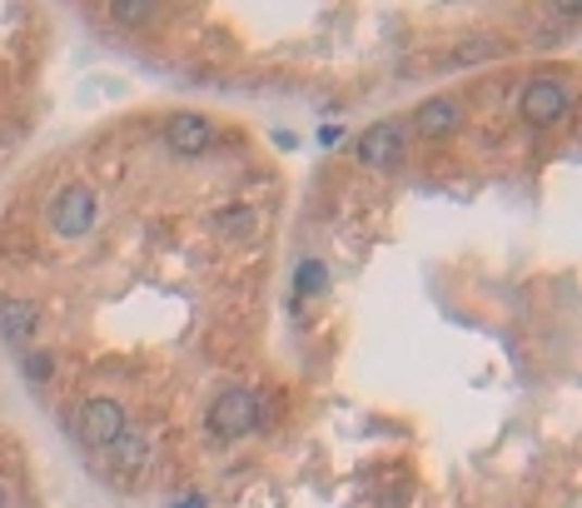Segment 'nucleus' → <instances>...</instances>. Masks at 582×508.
<instances>
[{
	"mask_svg": "<svg viewBox=\"0 0 582 508\" xmlns=\"http://www.w3.org/2000/svg\"><path fill=\"white\" fill-rule=\"evenodd\" d=\"M359 160L369 170H384V165H394L398 154H404V125L398 120H379V125H369V131L359 135Z\"/></svg>",
	"mask_w": 582,
	"mask_h": 508,
	"instance_id": "obj_4",
	"label": "nucleus"
},
{
	"mask_svg": "<svg viewBox=\"0 0 582 508\" xmlns=\"http://www.w3.org/2000/svg\"><path fill=\"white\" fill-rule=\"evenodd\" d=\"M413 125H419V135H429V140L454 135L458 131V106L454 100H423L419 115H413Z\"/></svg>",
	"mask_w": 582,
	"mask_h": 508,
	"instance_id": "obj_8",
	"label": "nucleus"
},
{
	"mask_svg": "<svg viewBox=\"0 0 582 508\" xmlns=\"http://www.w3.org/2000/svg\"><path fill=\"white\" fill-rule=\"evenodd\" d=\"M85 444H115L125 434V409L115 399H85L81 404V419H75Z\"/></svg>",
	"mask_w": 582,
	"mask_h": 508,
	"instance_id": "obj_3",
	"label": "nucleus"
},
{
	"mask_svg": "<svg viewBox=\"0 0 582 508\" xmlns=\"http://www.w3.org/2000/svg\"><path fill=\"white\" fill-rule=\"evenodd\" d=\"M175 508H205V498H199V494H189V498H179Z\"/></svg>",
	"mask_w": 582,
	"mask_h": 508,
	"instance_id": "obj_13",
	"label": "nucleus"
},
{
	"mask_svg": "<svg viewBox=\"0 0 582 508\" xmlns=\"http://www.w3.org/2000/svg\"><path fill=\"white\" fill-rule=\"evenodd\" d=\"M0 508H5V488H0Z\"/></svg>",
	"mask_w": 582,
	"mask_h": 508,
	"instance_id": "obj_14",
	"label": "nucleus"
},
{
	"mask_svg": "<svg viewBox=\"0 0 582 508\" xmlns=\"http://www.w3.org/2000/svg\"><path fill=\"white\" fill-rule=\"evenodd\" d=\"M50 369H55V359L50 355H25V374L30 379H50Z\"/></svg>",
	"mask_w": 582,
	"mask_h": 508,
	"instance_id": "obj_12",
	"label": "nucleus"
},
{
	"mask_svg": "<svg viewBox=\"0 0 582 508\" xmlns=\"http://www.w3.org/2000/svg\"><path fill=\"white\" fill-rule=\"evenodd\" d=\"M220 225H224V230H239V235H249V230H255V214H249V210H224V214H220Z\"/></svg>",
	"mask_w": 582,
	"mask_h": 508,
	"instance_id": "obj_10",
	"label": "nucleus"
},
{
	"mask_svg": "<svg viewBox=\"0 0 582 508\" xmlns=\"http://www.w3.org/2000/svg\"><path fill=\"white\" fill-rule=\"evenodd\" d=\"M259 429V394L255 389H224L210 404V434L214 438H245Z\"/></svg>",
	"mask_w": 582,
	"mask_h": 508,
	"instance_id": "obj_1",
	"label": "nucleus"
},
{
	"mask_svg": "<svg viewBox=\"0 0 582 508\" xmlns=\"http://www.w3.org/2000/svg\"><path fill=\"white\" fill-rule=\"evenodd\" d=\"M90 225H95V195H90V189H85V185L60 189L55 210H50V230H55L60 239H75V235H85Z\"/></svg>",
	"mask_w": 582,
	"mask_h": 508,
	"instance_id": "obj_2",
	"label": "nucleus"
},
{
	"mask_svg": "<svg viewBox=\"0 0 582 508\" xmlns=\"http://www.w3.org/2000/svg\"><path fill=\"white\" fill-rule=\"evenodd\" d=\"M568 115V90L558 80H528L523 90V120L528 125H558Z\"/></svg>",
	"mask_w": 582,
	"mask_h": 508,
	"instance_id": "obj_5",
	"label": "nucleus"
},
{
	"mask_svg": "<svg viewBox=\"0 0 582 508\" xmlns=\"http://www.w3.org/2000/svg\"><path fill=\"white\" fill-rule=\"evenodd\" d=\"M160 5H115V21H154Z\"/></svg>",
	"mask_w": 582,
	"mask_h": 508,
	"instance_id": "obj_11",
	"label": "nucleus"
},
{
	"mask_svg": "<svg viewBox=\"0 0 582 508\" xmlns=\"http://www.w3.org/2000/svg\"><path fill=\"white\" fill-rule=\"evenodd\" d=\"M324 289H329V270H324V260H304L299 270H294V299L324 295Z\"/></svg>",
	"mask_w": 582,
	"mask_h": 508,
	"instance_id": "obj_9",
	"label": "nucleus"
},
{
	"mask_svg": "<svg viewBox=\"0 0 582 508\" xmlns=\"http://www.w3.org/2000/svg\"><path fill=\"white\" fill-rule=\"evenodd\" d=\"M164 140H170L175 154H199L210 145V120L195 115V110H179V115L164 125Z\"/></svg>",
	"mask_w": 582,
	"mask_h": 508,
	"instance_id": "obj_6",
	"label": "nucleus"
},
{
	"mask_svg": "<svg viewBox=\"0 0 582 508\" xmlns=\"http://www.w3.org/2000/svg\"><path fill=\"white\" fill-rule=\"evenodd\" d=\"M36 330H40V309L30 299H0V339L25 344Z\"/></svg>",
	"mask_w": 582,
	"mask_h": 508,
	"instance_id": "obj_7",
	"label": "nucleus"
}]
</instances>
